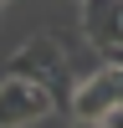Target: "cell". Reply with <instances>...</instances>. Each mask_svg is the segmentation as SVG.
<instances>
[{
    "label": "cell",
    "instance_id": "obj_1",
    "mask_svg": "<svg viewBox=\"0 0 123 128\" xmlns=\"http://www.w3.org/2000/svg\"><path fill=\"white\" fill-rule=\"evenodd\" d=\"M10 72L16 77H31V82H41V87L51 92V102H62L67 98L72 102V72H67V51H62V36H36V41H26V46L10 56Z\"/></svg>",
    "mask_w": 123,
    "mask_h": 128
},
{
    "label": "cell",
    "instance_id": "obj_2",
    "mask_svg": "<svg viewBox=\"0 0 123 128\" xmlns=\"http://www.w3.org/2000/svg\"><path fill=\"white\" fill-rule=\"evenodd\" d=\"M113 108H123V67L118 62H102L92 77H82L72 87V113L87 123H102Z\"/></svg>",
    "mask_w": 123,
    "mask_h": 128
},
{
    "label": "cell",
    "instance_id": "obj_3",
    "mask_svg": "<svg viewBox=\"0 0 123 128\" xmlns=\"http://www.w3.org/2000/svg\"><path fill=\"white\" fill-rule=\"evenodd\" d=\"M51 108H56V102H51V92L41 87V82L16 77V72L0 82V128H26V123L46 118Z\"/></svg>",
    "mask_w": 123,
    "mask_h": 128
},
{
    "label": "cell",
    "instance_id": "obj_4",
    "mask_svg": "<svg viewBox=\"0 0 123 128\" xmlns=\"http://www.w3.org/2000/svg\"><path fill=\"white\" fill-rule=\"evenodd\" d=\"M82 36L92 46H123V0H82Z\"/></svg>",
    "mask_w": 123,
    "mask_h": 128
},
{
    "label": "cell",
    "instance_id": "obj_5",
    "mask_svg": "<svg viewBox=\"0 0 123 128\" xmlns=\"http://www.w3.org/2000/svg\"><path fill=\"white\" fill-rule=\"evenodd\" d=\"M102 123H108V128H123V108H113V113H108Z\"/></svg>",
    "mask_w": 123,
    "mask_h": 128
},
{
    "label": "cell",
    "instance_id": "obj_6",
    "mask_svg": "<svg viewBox=\"0 0 123 128\" xmlns=\"http://www.w3.org/2000/svg\"><path fill=\"white\" fill-rule=\"evenodd\" d=\"M77 128H108V123H87V118H77Z\"/></svg>",
    "mask_w": 123,
    "mask_h": 128
}]
</instances>
